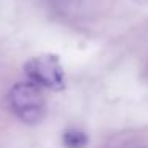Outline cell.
<instances>
[{
    "label": "cell",
    "instance_id": "obj_1",
    "mask_svg": "<svg viewBox=\"0 0 148 148\" xmlns=\"http://www.w3.org/2000/svg\"><path fill=\"white\" fill-rule=\"evenodd\" d=\"M8 107L19 121L27 126L42 123L46 116V97L42 88L32 81H21L8 91Z\"/></svg>",
    "mask_w": 148,
    "mask_h": 148
},
{
    "label": "cell",
    "instance_id": "obj_3",
    "mask_svg": "<svg viewBox=\"0 0 148 148\" xmlns=\"http://www.w3.org/2000/svg\"><path fill=\"white\" fill-rule=\"evenodd\" d=\"M62 142L65 148H86L89 143V137L80 129H67L62 134Z\"/></svg>",
    "mask_w": 148,
    "mask_h": 148
},
{
    "label": "cell",
    "instance_id": "obj_2",
    "mask_svg": "<svg viewBox=\"0 0 148 148\" xmlns=\"http://www.w3.org/2000/svg\"><path fill=\"white\" fill-rule=\"evenodd\" d=\"M24 73L29 78V81L35 83L42 89L64 91L67 86L61 59L51 53L34 56L32 59H29L24 64Z\"/></svg>",
    "mask_w": 148,
    "mask_h": 148
}]
</instances>
